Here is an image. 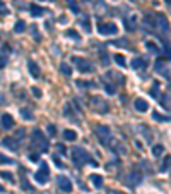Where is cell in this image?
I'll list each match as a JSON object with an SVG mask.
<instances>
[{
  "instance_id": "1",
  "label": "cell",
  "mask_w": 171,
  "mask_h": 194,
  "mask_svg": "<svg viewBox=\"0 0 171 194\" xmlns=\"http://www.w3.org/2000/svg\"><path fill=\"white\" fill-rule=\"evenodd\" d=\"M72 160H74L75 167H84L86 163H91L93 167H98V163L89 156V153L82 148H74L72 149Z\"/></svg>"
},
{
  "instance_id": "2",
  "label": "cell",
  "mask_w": 171,
  "mask_h": 194,
  "mask_svg": "<svg viewBox=\"0 0 171 194\" xmlns=\"http://www.w3.org/2000/svg\"><path fill=\"white\" fill-rule=\"evenodd\" d=\"M33 146H34L36 149H38L39 153H46L50 148V143H48V137L45 136V134L41 132L39 129H34L33 131Z\"/></svg>"
},
{
  "instance_id": "3",
  "label": "cell",
  "mask_w": 171,
  "mask_h": 194,
  "mask_svg": "<svg viewBox=\"0 0 171 194\" xmlns=\"http://www.w3.org/2000/svg\"><path fill=\"white\" fill-rule=\"evenodd\" d=\"M94 132H96V136L98 139H99V143L101 144H104V146H108L111 143V131H110V127L108 126H96L94 127Z\"/></svg>"
},
{
  "instance_id": "4",
  "label": "cell",
  "mask_w": 171,
  "mask_h": 194,
  "mask_svg": "<svg viewBox=\"0 0 171 194\" xmlns=\"http://www.w3.org/2000/svg\"><path fill=\"white\" fill-rule=\"evenodd\" d=\"M156 28L163 35H168L169 33V21L164 14H156Z\"/></svg>"
},
{
  "instance_id": "5",
  "label": "cell",
  "mask_w": 171,
  "mask_h": 194,
  "mask_svg": "<svg viewBox=\"0 0 171 194\" xmlns=\"http://www.w3.org/2000/svg\"><path fill=\"white\" fill-rule=\"evenodd\" d=\"M48 177H50V170H48V163H41V168L34 174V181L38 184H46L48 182Z\"/></svg>"
},
{
  "instance_id": "6",
  "label": "cell",
  "mask_w": 171,
  "mask_h": 194,
  "mask_svg": "<svg viewBox=\"0 0 171 194\" xmlns=\"http://www.w3.org/2000/svg\"><path fill=\"white\" fill-rule=\"evenodd\" d=\"M72 62H74L75 69L81 71V72H91V71H93V65H91L87 60H84V58H81V57H74V58H72Z\"/></svg>"
},
{
  "instance_id": "7",
  "label": "cell",
  "mask_w": 171,
  "mask_h": 194,
  "mask_svg": "<svg viewBox=\"0 0 171 194\" xmlns=\"http://www.w3.org/2000/svg\"><path fill=\"white\" fill-rule=\"evenodd\" d=\"M98 31H99V35H103V36H106V35H116V33H118V26H116L115 23H104V24H99Z\"/></svg>"
},
{
  "instance_id": "8",
  "label": "cell",
  "mask_w": 171,
  "mask_h": 194,
  "mask_svg": "<svg viewBox=\"0 0 171 194\" xmlns=\"http://www.w3.org/2000/svg\"><path fill=\"white\" fill-rule=\"evenodd\" d=\"M58 187H60L63 192H70V191H72V182H70V179L65 177V175H60V177H58Z\"/></svg>"
},
{
  "instance_id": "9",
  "label": "cell",
  "mask_w": 171,
  "mask_h": 194,
  "mask_svg": "<svg viewBox=\"0 0 171 194\" xmlns=\"http://www.w3.org/2000/svg\"><path fill=\"white\" fill-rule=\"evenodd\" d=\"M140 182H142V174H140L139 170H133L128 174V184L132 186V187H135V186H139Z\"/></svg>"
},
{
  "instance_id": "10",
  "label": "cell",
  "mask_w": 171,
  "mask_h": 194,
  "mask_svg": "<svg viewBox=\"0 0 171 194\" xmlns=\"http://www.w3.org/2000/svg\"><path fill=\"white\" fill-rule=\"evenodd\" d=\"M2 146L7 149H10V151H17L19 149V144H17V139L16 137H5L2 139Z\"/></svg>"
},
{
  "instance_id": "11",
  "label": "cell",
  "mask_w": 171,
  "mask_h": 194,
  "mask_svg": "<svg viewBox=\"0 0 171 194\" xmlns=\"http://www.w3.org/2000/svg\"><path fill=\"white\" fill-rule=\"evenodd\" d=\"M0 122H2L3 129H12V127H14V119H12V115H9V113H2Z\"/></svg>"
},
{
  "instance_id": "12",
  "label": "cell",
  "mask_w": 171,
  "mask_h": 194,
  "mask_svg": "<svg viewBox=\"0 0 171 194\" xmlns=\"http://www.w3.org/2000/svg\"><path fill=\"white\" fill-rule=\"evenodd\" d=\"M133 107H135L137 112H147V110H149V103L144 100V98H135V101H133Z\"/></svg>"
},
{
  "instance_id": "13",
  "label": "cell",
  "mask_w": 171,
  "mask_h": 194,
  "mask_svg": "<svg viewBox=\"0 0 171 194\" xmlns=\"http://www.w3.org/2000/svg\"><path fill=\"white\" fill-rule=\"evenodd\" d=\"M28 67H29V74L33 76V78H39V67H38V64L36 62H33V60H28Z\"/></svg>"
},
{
  "instance_id": "14",
  "label": "cell",
  "mask_w": 171,
  "mask_h": 194,
  "mask_svg": "<svg viewBox=\"0 0 171 194\" xmlns=\"http://www.w3.org/2000/svg\"><path fill=\"white\" fill-rule=\"evenodd\" d=\"M130 65H132V69H145L147 67V62L140 57H135L132 62H130Z\"/></svg>"
},
{
  "instance_id": "15",
  "label": "cell",
  "mask_w": 171,
  "mask_h": 194,
  "mask_svg": "<svg viewBox=\"0 0 171 194\" xmlns=\"http://www.w3.org/2000/svg\"><path fill=\"white\" fill-rule=\"evenodd\" d=\"M29 9H31V16H34V17H39V16H43V14L46 12V10L43 9L41 5H34V3H33Z\"/></svg>"
},
{
  "instance_id": "16",
  "label": "cell",
  "mask_w": 171,
  "mask_h": 194,
  "mask_svg": "<svg viewBox=\"0 0 171 194\" xmlns=\"http://www.w3.org/2000/svg\"><path fill=\"white\" fill-rule=\"evenodd\" d=\"M144 24H145L149 29H151V28H156V17H152V14H145V16H144Z\"/></svg>"
},
{
  "instance_id": "17",
  "label": "cell",
  "mask_w": 171,
  "mask_h": 194,
  "mask_svg": "<svg viewBox=\"0 0 171 194\" xmlns=\"http://www.w3.org/2000/svg\"><path fill=\"white\" fill-rule=\"evenodd\" d=\"M89 179H91V182L94 184V187H98V189H99V187H103V177H101V175L93 174Z\"/></svg>"
},
{
  "instance_id": "18",
  "label": "cell",
  "mask_w": 171,
  "mask_h": 194,
  "mask_svg": "<svg viewBox=\"0 0 171 194\" xmlns=\"http://www.w3.org/2000/svg\"><path fill=\"white\" fill-rule=\"evenodd\" d=\"M145 48H147L149 52L156 53V55H161V50H159V46L156 45V43H152V41H145Z\"/></svg>"
},
{
  "instance_id": "19",
  "label": "cell",
  "mask_w": 171,
  "mask_h": 194,
  "mask_svg": "<svg viewBox=\"0 0 171 194\" xmlns=\"http://www.w3.org/2000/svg\"><path fill=\"white\" fill-rule=\"evenodd\" d=\"M65 36H68V38L75 40V41H81V40H82V36L79 35L75 29H67V31H65Z\"/></svg>"
},
{
  "instance_id": "20",
  "label": "cell",
  "mask_w": 171,
  "mask_h": 194,
  "mask_svg": "<svg viewBox=\"0 0 171 194\" xmlns=\"http://www.w3.org/2000/svg\"><path fill=\"white\" fill-rule=\"evenodd\" d=\"M63 137L67 139V141H75V139H77V132L72 131V129H65L63 131Z\"/></svg>"
},
{
  "instance_id": "21",
  "label": "cell",
  "mask_w": 171,
  "mask_h": 194,
  "mask_svg": "<svg viewBox=\"0 0 171 194\" xmlns=\"http://www.w3.org/2000/svg\"><path fill=\"white\" fill-rule=\"evenodd\" d=\"M169 167H171V155H166L164 160H163V163H161V167H159V170H161V172H166Z\"/></svg>"
},
{
  "instance_id": "22",
  "label": "cell",
  "mask_w": 171,
  "mask_h": 194,
  "mask_svg": "<svg viewBox=\"0 0 171 194\" xmlns=\"http://www.w3.org/2000/svg\"><path fill=\"white\" fill-rule=\"evenodd\" d=\"M161 105H163L164 108H168V110H171V94H163Z\"/></svg>"
},
{
  "instance_id": "23",
  "label": "cell",
  "mask_w": 171,
  "mask_h": 194,
  "mask_svg": "<svg viewBox=\"0 0 171 194\" xmlns=\"http://www.w3.org/2000/svg\"><path fill=\"white\" fill-rule=\"evenodd\" d=\"M152 119L158 120V122H168L169 117L168 115H163V113H159V112H154V113H152Z\"/></svg>"
},
{
  "instance_id": "24",
  "label": "cell",
  "mask_w": 171,
  "mask_h": 194,
  "mask_svg": "<svg viewBox=\"0 0 171 194\" xmlns=\"http://www.w3.org/2000/svg\"><path fill=\"white\" fill-rule=\"evenodd\" d=\"M156 71L161 72V74H164V76H168V72H166V65H164V62H163V60L156 62Z\"/></svg>"
},
{
  "instance_id": "25",
  "label": "cell",
  "mask_w": 171,
  "mask_h": 194,
  "mask_svg": "<svg viewBox=\"0 0 171 194\" xmlns=\"http://www.w3.org/2000/svg\"><path fill=\"white\" fill-rule=\"evenodd\" d=\"M163 151H164V146H163V144H154V146H152V155H154V156H161Z\"/></svg>"
},
{
  "instance_id": "26",
  "label": "cell",
  "mask_w": 171,
  "mask_h": 194,
  "mask_svg": "<svg viewBox=\"0 0 171 194\" xmlns=\"http://www.w3.org/2000/svg\"><path fill=\"white\" fill-rule=\"evenodd\" d=\"M21 117H23L24 120H33V113L29 108H21Z\"/></svg>"
},
{
  "instance_id": "27",
  "label": "cell",
  "mask_w": 171,
  "mask_h": 194,
  "mask_svg": "<svg viewBox=\"0 0 171 194\" xmlns=\"http://www.w3.org/2000/svg\"><path fill=\"white\" fill-rule=\"evenodd\" d=\"M60 72H62L63 76H67V78H68V76H72V69H70V65L62 64V65H60Z\"/></svg>"
},
{
  "instance_id": "28",
  "label": "cell",
  "mask_w": 171,
  "mask_h": 194,
  "mask_svg": "<svg viewBox=\"0 0 171 194\" xmlns=\"http://www.w3.org/2000/svg\"><path fill=\"white\" fill-rule=\"evenodd\" d=\"M159 86H161V84H159L158 81L154 83V86L151 88V89H149V94H151V96H154V98H158V93H159Z\"/></svg>"
},
{
  "instance_id": "29",
  "label": "cell",
  "mask_w": 171,
  "mask_h": 194,
  "mask_svg": "<svg viewBox=\"0 0 171 194\" xmlns=\"http://www.w3.org/2000/svg\"><path fill=\"white\" fill-rule=\"evenodd\" d=\"M81 26L84 28L87 33H91V21H89V17H82V19H81Z\"/></svg>"
},
{
  "instance_id": "30",
  "label": "cell",
  "mask_w": 171,
  "mask_h": 194,
  "mask_svg": "<svg viewBox=\"0 0 171 194\" xmlns=\"http://www.w3.org/2000/svg\"><path fill=\"white\" fill-rule=\"evenodd\" d=\"M113 60L120 65V67H125V65H127V60H125V57H123V55H115Z\"/></svg>"
},
{
  "instance_id": "31",
  "label": "cell",
  "mask_w": 171,
  "mask_h": 194,
  "mask_svg": "<svg viewBox=\"0 0 171 194\" xmlns=\"http://www.w3.org/2000/svg\"><path fill=\"white\" fill-rule=\"evenodd\" d=\"M24 29H26V23H24V21H17V23H16V28H14V31H16V33H23Z\"/></svg>"
},
{
  "instance_id": "32",
  "label": "cell",
  "mask_w": 171,
  "mask_h": 194,
  "mask_svg": "<svg viewBox=\"0 0 171 194\" xmlns=\"http://www.w3.org/2000/svg\"><path fill=\"white\" fill-rule=\"evenodd\" d=\"M0 177H3L5 181H9V182H14V181H16V179H14V175L10 174V172H5V170L0 172Z\"/></svg>"
},
{
  "instance_id": "33",
  "label": "cell",
  "mask_w": 171,
  "mask_h": 194,
  "mask_svg": "<svg viewBox=\"0 0 171 194\" xmlns=\"http://www.w3.org/2000/svg\"><path fill=\"white\" fill-rule=\"evenodd\" d=\"M75 83H77L79 88H94L93 83H91V81H84V79H81V81H75Z\"/></svg>"
},
{
  "instance_id": "34",
  "label": "cell",
  "mask_w": 171,
  "mask_h": 194,
  "mask_svg": "<svg viewBox=\"0 0 171 194\" xmlns=\"http://www.w3.org/2000/svg\"><path fill=\"white\" fill-rule=\"evenodd\" d=\"M104 89H106V93H108V94H115V93H116V88L113 86V84H110V83L104 84Z\"/></svg>"
},
{
  "instance_id": "35",
  "label": "cell",
  "mask_w": 171,
  "mask_h": 194,
  "mask_svg": "<svg viewBox=\"0 0 171 194\" xmlns=\"http://www.w3.org/2000/svg\"><path fill=\"white\" fill-rule=\"evenodd\" d=\"M5 14H9V9H7V5L0 0V16H5Z\"/></svg>"
},
{
  "instance_id": "36",
  "label": "cell",
  "mask_w": 171,
  "mask_h": 194,
  "mask_svg": "<svg viewBox=\"0 0 171 194\" xmlns=\"http://www.w3.org/2000/svg\"><path fill=\"white\" fill-rule=\"evenodd\" d=\"M0 163H9V165H12V163H14V160H12V158H9V156L0 155Z\"/></svg>"
},
{
  "instance_id": "37",
  "label": "cell",
  "mask_w": 171,
  "mask_h": 194,
  "mask_svg": "<svg viewBox=\"0 0 171 194\" xmlns=\"http://www.w3.org/2000/svg\"><path fill=\"white\" fill-rule=\"evenodd\" d=\"M24 136H26V129H19V131H17V134H16V139H17V141H19V139L23 141Z\"/></svg>"
},
{
  "instance_id": "38",
  "label": "cell",
  "mask_w": 171,
  "mask_h": 194,
  "mask_svg": "<svg viewBox=\"0 0 171 194\" xmlns=\"http://www.w3.org/2000/svg\"><path fill=\"white\" fill-rule=\"evenodd\" d=\"M53 163H55V165L58 167V168H63L65 165H63V162H62V160L60 158H58V156L55 155V156H53Z\"/></svg>"
},
{
  "instance_id": "39",
  "label": "cell",
  "mask_w": 171,
  "mask_h": 194,
  "mask_svg": "<svg viewBox=\"0 0 171 194\" xmlns=\"http://www.w3.org/2000/svg\"><path fill=\"white\" fill-rule=\"evenodd\" d=\"M164 55H166V58H171V46L166 41H164Z\"/></svg>"
},
{
  "instance_id": "40",
  "label": "cell",
  "mask_w": 171,
  "mask_h": 194,
  "mask_svg": "<svg viewBox=\"0 0 171 194\" xmlns=\"http://www.w3.org/2000/svg\"><path fill=\"white\" fill-rule=\"evenodd\" d=\"M31 93H33V94H34V96H36V98H41V94H43V93H41V89H39V88H34V86H33V89H31Z\"/></svg>"
},
{
  "instance_id": "41",
  "label": "cell",
  "mask_w": 171,
  "mask_h": 194,
  "mask_svg": "<svg viewBox=\"0 0 171 194\" xmlns=\"http://www.w3.org/2000/svg\"><path fill=\"white\" fill-rule=\"evenodd\" d=\"M113 45H118V46H128V43H127L125 38H122V40H118V41H113Z\"/></svg>"
},
{
  "instance_id": "42",
  "label": "cell",
  "mask_w": 171,
  "mask_h": 194,
  "mask_svg": "<svg viewBox=\"0 0 171 194\" xmlns=\"http://www.w3.org/2000/svg\"><path fill=\"white\" fill-rule=\"evenodd\" d=\"M55 132H57V127L53 126V124H50V126H48V134H50V136H55Z\"/></svg>"
},
{
  "instance_id": "43",
  "label": "cell",
  "mask_w": 171,
  "mask_h": 194,
  "mask_svg": "<svg viewBox=\"0 0 171 194\" xmlns=\"http://www.w3.org/2000/svg\"><path fill=\"white\" fill-rule=\"evenodd\" d=\"M57 149L62 153V155H65V153H67V151H65V146L62 144V143H57Z\"/></svg>"
},
{
  "instance_id": "44",
  "label": "cell",
  "mask_w": 171,
  "mask_h": 194,
  "mask_svg": "<svg viewBox=\"0 0 171 194\" xmlns=\"http://www.w3.org/2000/svg\"><path fill=\"white\" fill-rule=\"evenodd\" d=\"M38 153H33V155H29V160H31V162H38Z\"/></svg>"
},
{
  "instance_id": "45",
  "label": "cell",
  "mask_w": 171,
  "mask_h": 194,
  "mask_svg": "<svg viewBox=\"0 0 171 194\" xmlns=\"http://www.w3.org/2000/svg\"><path fill=\"white\" fill-rule=\"evenodd\" d=\"M166 3H168V5H171V0H166Z\"/></svg>"
},
{
  "instance_id": "46",
  "label": "cell",
  "mask_w": 171,
  "mask_h": 194,
  "mask_svg": "<svg viewBox=\"0 0 171 194\" xmlns=\"http://www.w3.org/2000/svg\"><path fill=\"white\" fill-rule=\"evenodd\" d=\"M0 192H3V187H2V186H0Z\"/></svg>"
}]
</instances>
